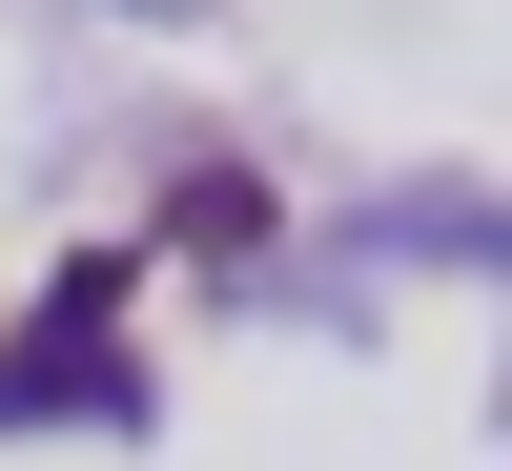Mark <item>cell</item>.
Masks as SVG:
<instances>
[{
	"mask_svg": "<svg viewBox=\"0 0 512 471\" xmlns=\"http://www.w3.org/2000/svg\"><path fill=\"white\" fill-rule=\"evenodd\" d=\"M123 308H144V267H123V246H82V267L21 308V349H0V431H144Z\"/></svg>",
	"mask_w": 512,
	"mask_h": 471,
	"instance_id": "6da1fadb",
	"label": "cell"
},
{
	"mask_svg": "<svg viewBox=\"0 0 512 471\" xmlns=\"http://www.w3.org/2000/svg\"><path fill=\"white\" fill-rule=\"evenodd\" d=\"M164 246H205V267H267V185H246V164H185V185H164Z\"/></svg>",
	"mask_w": 512,
	"mask_h": 471,
	"instance_id": "7a4b0ae2",
	"label": "cell"
}]
</instances>
